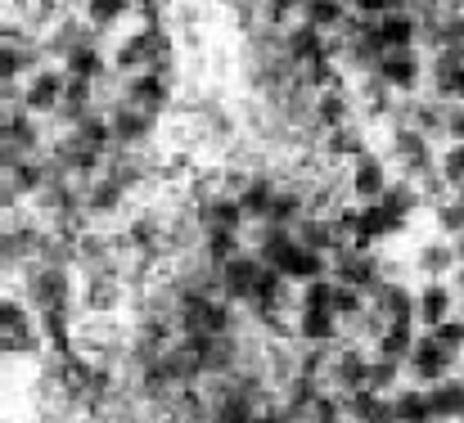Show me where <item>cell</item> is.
<instances>
[{
  "label": "cell",
  "mask_w": 464,
  "mask_h": 423,
  "mask_svg": "<svg viewBox=\"0 0 464 423\" xmlns=\"http://www.w3.org/2000/svg\"><path fill=\"white\" fill-rule=\"evenodd\" d=\"M460 361H464L460 351H451L433 329H424L420 342H415V351H411V361H406V379L420 383V388H433V383H442L447 374H456Z\"/></svg>",
  "instance_id": "obj_1"
},
{
  "label": "cell",
  "mask_w": 464,
  "mask_h": 423,
  "mask_svg": "<svg viewBox=\"0 0 464 423\" xmlns=\"http://www.w3.org/2000/svg\"><path fill=\"white\" fill-rule=\"evenodd\" d=\"M118 100L127 104H140L150 113H167L171 100H176V72H131V77H118ZM113 100V104H118Z\"/></svg>",
  "instance_id": "obj_2"
},
{
  "label": "cell",
  "mask_w": 464,
  "mask_h": 423,
  "mask_svg": "<svg viewBox=\"0 0 464 423\" xmlns=\"http://www.w3.org/2000/svg\"><path fill=\"white\" fill-rule=\"evenodd\" d=\"M63 95H68V68L63 63H41L36 72H27L23 82V104L36 113V118H54L63 109Z\"/></svg>",
  "instance_id": "obj_3"
},
{
  "label": "cell",
  "mask_w": 464,
  "mask_h": 423,
  "mask_svg": "<svg viewBox=\"0 0 464 423\" xmlns=\"http://www.w3.org/2000/svg\"><path fill=\"white\" fill-rule=\"evenodd\" d=\"M262 271H266V262H262L253 248H239V253L217 271V288H221V297H226V302H235V306H248V302H253V293H257Z\"/></svg>",
  "instance_id": "obj_4"
},
{
  "label": "cell",
  "mask_w": 464,
  "mask_h": 423,
  "mask_svg": "<svg viewBox=\"0 0 464 423\" xmlns=\"http://www.w3.org/2000/svg\"><path fill=\"white\" fill-rule=\"evenodd\" d=\"M109 122H113V144H122V149H150L158 127H162V113H150L140 104L118 100V104H109Z\"/></svg>",
  "instance_id": "obj_5"
},
{
  "label": "cell",
  "mask_w": 464,
  "mask_h": 423,
  "mask_svg": "<svg viewBox=\"0 0 464 423\" xmlns=\"http://www.w3.org/2000/svg\"><path fill=\"white\" fill-rule=\"evenodd\" d=\"M374 77L406 100V95L420 91V82L429 77V68H424V59H420L415 45H401V50H383V59L374 63Z\"/></svg>",
  "instance_id": "obj_6"
},
{
  "label": "cell",
  "mask_w": 464,
  "mask_h": 423,
  "mask_svg": "<svg viewBox=\"0 0 464 423\" xmlns=\"http://www.w3.org/2000/svg\"><path fill=\"white\" fill-rule=\"evenodd\" d=\"M329 275L338 284H356V288L370 293L374 284H383V257H374L356 244H343V248L329 253Z\"/></svg>",
  "instance_id": "obj_7"
},
{
  "label": "cell",
  "mask_w": 464,
  "mask_h": 423,
  "mask_svg": "<svg viewBox=\"0 0 464 423\" xmlns=\"http://www.w3.org/2000/svg\"><path fill=\"white\" fill-rule=\"evenodd\" d=\"M347 185H352V198L356 203H379L388 194V185H392V171H388V162L374 149H361L347 162Z\"/></svg>",
  "instance_id": "obj_8"
},
{
  "label": "cell",
  "mask_w": 464,
  "mask_h": 423,
  "mask_svg": "<svg viewBox=\"0 0 464 423\" xmlns=\"http://www.w3.org/2000/svg\"><path fill=\"white\" fill-rule=\"evenodd\" d=\"M131 194L136 189H127L118 176H109V171H100L95 180H86V216L91 221H109V216H122L127 207H131Z\"/></svg>",
  "instance_id": "obj_9"
},
{
  "label": "cell",
  "mask_w": 464,
  "mask_h": 423,
  "mask_svg": "<svg viewBox=\"0 0 464 423\" xmlns=\"http://www.w3.org/2000/svg\"><path fill=\"white\" fill-rule=\"evenodd\" d=\"M294 329H298V338H303L307 347H338L343 333H347V324L338 320L334 306H298Z\"/></svg>",
  "instance_id": "obj_10"
},
{
  "label": "cell",
  "mask_w": 464,
  "mask_h": 423,
  "mask_svg": "<svg viewBox=\"0 0 464 423\" xmlns=\"http://www.w3.org/2000/svg\"><path fill=\"white\" fill-rule=\"evenodd\" d=\"M420 288H411L406 280H383V284H374L370 288V302L397 324V320H415L420 324Z\"/></svg>",
  "instance_id": "obj_11"
},
{
  "label": "cell",
  "mask_w": 464,
  "mask_h": 423,
  "mask_svg": "<svg viewBox=\"0 0 464 423\" xmlns=\"http://www.w3.org/2000/svg\"><path fill=\"white\" fill-rule=\"evenodd\" d=\"M415 302H420V329H438L447 315H456L460 293H456V284H447V280H424Z\"/></svg>",
  "instance_id": "obj_12"
},
{
  "label": "cell",
  "mask_w": 464,
  "mask_h": 423,
  "mask_svg": "<svg viewBox=\"0 0 464 423\" xmlns=\"http://www.w3.org/2000/svg\"><path fill=\"white\" fill-rule=\"evenodd\" d=\"M379 36L388 50H401V45H420L424 41V27H420V14L411 5H397L388 14H379Z\"/></svg>",
  "instance_id": "obj_13"
},
{
  "label": "cell",
  "mask_w": 464,
  "mask_h": 423,
  "mask_svg": "<svg viewBox=\"0 0 464 423\" xmlns=\"http://www.w3.org/2000/svg\"><path fill=\"white\" fill-rule=\"evenodd\" d=\"M276 271H285L294 284H307V280H320V275H329V253H320V248H307V244H294L280 262H276Z\"/></svg>",
  "instance_id": "obj_14"
},
{
  "label": "cell",
  "mask_w": 464,
  "mask_h": 423,
  "mask_svg": "<svg viewBox=\"0 0 464 423\" xmlns=\"http://www.w3.org/2000/svg\"><path fill=\"white\" fill-rule=\"evenodd\" d=\"M456 266H460V257H456V244H447V239L424 244V248L415 253V271H420V280H451Z\"/></svg>",
  "instance_id": "obj_15"
},
{
  "label": "cell",
  "mask_w": 464,
  "mask_h": 423,
  "mask_svg": "<svg viewBox=\"0 0 464 423\" xmlns=\"http://www.w3.org/2000/svg\"><path fill=\"white\" fill-rule=\"evenodd\" d=\"M429 401H433L438 423H464V374H447L442 383H433Z\"/></svg>",
  "instance_id": "obj_16"
},
{
  "label": "cell",
  "mask_w": 464,
  "mask_h": 423,
  "mask_svg": "<svg viewBox=\"0 0 464 423\" xmlns=\"http://www.w3.org/2000/svg\"><path fill=\"white\" fill-rule=\"evenodd\" d=\"M415 342H420V324L415 320H397V324H388L383 329V338L374 342V356H388V361H411V351H415Z\"/></svg>",
  "instance_id": "obj_17"
},
{
  "label": "cell",
  "mask_w": 464,
  "mask_h": 423,
  "mask_svg": "<svg viewBox=\"0 0 464 423\" xmlns=\"http://www.w3.org/2000/svg\"><path fill=\"white\" fill-rule=\"evenodd\" d=\"M392 406H397V423H438L433 401H429V388H420V383L397 388L392 392Z\"/></svg>",
  "instance_id": "obj_18"
},
{
  "label": "cell",
  "mask_w": 464,
  "mask_h": 423,
  "mask_svg": "<svg viewBox=\"0 0 464 423\" xmlns=\"http://www.w3.org/2000/svg\"><path fill=\"white\" fill-rule=\"evenodd\" d=\"M352 14H356L352 0H307L303 5V18H307L311 27H320V32H338Z\"/></svg>",
  "instance_id": "obj_19"
},
{
  "label": "cell",
  "mask_w": 464,
  "mask_h": 423,
  "mask_svg": "<svg viewBox=\"0 0 464 423\" xmlns=\"http://www.w3.org/2000/svg\"><path fill=\"white\" fill-rule=\"evenodd\" d=\"M136 9V0H82V18L100 32H113L122 27V18Z\"/></svg>",
  "instance_id": "obj_20"
},
{
  "label": "cell",
  "mask_w": 464,
  "mask_h": 423,
  "mask_svg": "<svg viewBox=\"0 0 464 423\" xmlns=\"http://www.w3.org/2000/svg\"><path fill=\"white\" fill-rule=\"evenodd\" d=\"M401 374H406V365H401V361L370 356V379H365V388H370V392H383V397H392V392L401 388Z\"/></svg>",
  "instance_id": "obj_21"
},
{
  "label": "cell",
  "mask_w": 464,
  "mask_h": 423,
  "mask_svg": "<svg viewBox=\"0 0 464 423\" xmlns=\"http://www.w3.org/2000/svg\"><path fill=\"white\" fill-rule=\"evenodd\" d=\"M365 306H370V293H365V288H356V284H338V293H334V311H338L343 324H352Z\"/></svg>",
  "instance_id": "obj_22"
},
{
  "label": "cell",
  "mask_w": 464,
  "mask_h": 423,
  "mask_svg": "<svg viewBox=\"0 0 464 423\" xmlns=\"http://www.w3.org/2000/svg\"><path fill=\"white\" fill-rule=\"evenodd\" d=\"M438 171H442V180H447L451 189H460L464 185V140H447V149L438 153Z\"/></svg>",
  "instance_id": "obj_23"
},
{
  "label": "cell",
  "mask_w": 464,
  "mask_h": 423,
  "mask_svg": "<svg viewBox=\"0 0 464 423\" xmlns=\"http://www.w3.org/2000/svg\"><path fill=\"white\" fill-rule=\"evenodd\" d=\"M433 216H438V226L456 239L464 230V198L456 194V198H438V207H433Z\"/></svg>",
  "instance_id": "obj_24"
},
{
  "label": "cell",
  "mask_w": 464,
  "mask_h": 423,
  "mask_svg": "<svg viewBox=\"0 0 464 423\" xmlns=\"http://www.w3.org/2000/svg\"><path fill=\"white\" fill-rule=\"evenodd\" d=\"M433 333H438V338H442L451 351H460V356H464V315H447V320H442Z\"/></svg>",
  "instance_id": "obj_25"
},
{
  "label": "cell",
  "mask_w": 464,
  "mask_h": 423,
  "mask_svg": "<svg viewBox=\"0 0 464 423\" xmlns=\"http://www.w3.org/2000/svg\"><path fill=\"white\" fill-rule=\"evenodd\" d=\"M307 0H266V23H289V14H303Z\"/></svg>",
  "instance_id": "obj_26"
},
{
  "label": "cell",
  "mask_w": 464,
  "mask_h": 423,
  "mask_svg": "<svg viewBox=\"0 0 464 423\" xmlns=\"http://www.w3.org/2000/svg\"><path fill=\"white\" fill-rule=\"evenodd\" d=\"M397 5H406V0H352V9H356L361 18H379V14H388V9H397Z\"/></svg>",
  "instance_id": "obj_27"
},
{
  "label": "cell",
  "mask_w": 464,
  "mask_h": 423,
  "mask_svg": "<svg viewBox=\"0 0 464 423\" xmlns=\"http://www.w3.org/2000/svg\"><path fill=\"white\" fill-rule=\"evenodd\" d=\"M447 136H451V140H464V104H460V100L451 104V122H447Z\"/></svg>",
  "instance_id": "obj_28"
},
{
  "label": "cell",
  "mask_w": 464,
  "mask_h": 423,
  "mask_svg": "<svg viewBox=\"0 0 464 423\" xmlns=\"http://www.w3.org/2000/svg\"><path fill=\"white\" fill-rule=\"evenodd\" d=\"M451 244H456V257H460V266H464V230L456 235V239H451Z\"/></svg>",
  "instance_id": "obj_29"
}]
</instances>
